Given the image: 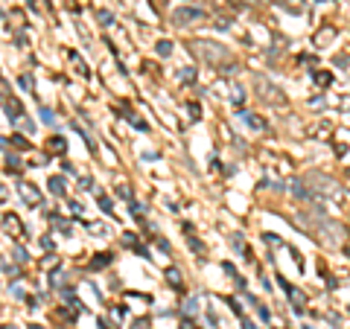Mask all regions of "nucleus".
I'll return each instance as SVG.
<instances>
[{
	"mask_svg": "<svg viewBox=\"0 0 350 329\" xmlns=\"http://www.w3.org/2000/svg\"><path fill=\"white\" fill-rule=\"evenodd\" d=\"M0 225H3V230L9 233V239H23V225H20V219H18L15 213H6Z\"/></svg>",
	"mask_w": 350,
	"mask_h": 329,
	"instance_id": "20e7f679",
	"label": "nucleus"
},
{
	"mask_svg": "<svg viewBox=\"0 0 350 329\" xmlns=\"http://www.w3.org/2000/svg\"><path fill=\"white\" fill-rule=\"evenodd\" d=\"M47 149L64 155V152H67V140H64V137H50V140H47Z\"/></svg>",
	"mask_w": 350,
	"mask_h": 329,
	"instance_id": "1a4fd4ad",
	"label": "nucleus"
},
{
	"mask_svg": "<svg viewBox=\"0 0 350 329\" xmlns=\"http://www.w3.org/2000/svg\"><path fill=\"white\" fill-rule=\"evenodd\" d=\"M345 254H348V257H350V248H348V251H345Z\"/></svg>",
	"mask_w": 350,
	"mask_h": 329,
	"instance_id": "72a5a7b5",
	"label": "nucleus"
},
{
	"mask_svg": "<svg viewBox=\"0 0 350 329\" xmlns=\"http://www.w3.org/2000/svg\"><path fill=\"white\" fill-rule=\"evenodd\" d=\"M181 79H184V82H193V70H181Z\"/></svg>",
	"mask_w": 350,
	"mask_h": 329,
	"instance_id": "cd10ccee",
	"label": "nucleus"
},
{
	"mask_svg": "<svg viewBox=\"0 0 350 329\" xmlns=\"http://www.w3.org/2000/svg\"><path fill=\"white\" fill-rule=\"evenodd\" d=\"M3 108H6V114L12 117V122L23 120V108H20V102H18V99H6V102H3Z\"/></svg>",
	"mask_w": 350,
	"mask_h": 329,
	"instance_id": "0eeeda50",
	"label": "nucleus"
},
{
	"mask_svg": "<svg viewBox=\"0 0 350 329\" xmlns=\"http://www.w3.org/2000/svg\"><path fill=\"white\" fill-rule=\"evenodd\" d=\"M20 169H23V166H20V160H18L15 155H9V157H6V172H12V175H20Z\"/></svg>",
	"mask_w": 350,
	"mask_h": 329,
	"instance_id": "f8f14e48",
	"label": "nucleus"
},
{
	"mask_svg": "<svg viewBox=\"0 0 350 329\" xmlns=\"http://www.w3.org/2000/svg\"><path fill=\"white\" fill-rule=\"evenodd\" d=\"M190 50H193L196 58L207 61V64H213V67H222V64L234 67V58L225 52V47H219V44H213V41H193Z\"/></svg>",
	"mask_w": 350,
	"mask_h": 329,
	"instance_id": "f257e3e1",
	"label": "nucleus"
},
{
	"mask_svg": "<svg viewBox=\"0 0 350 329\" xmlns=\"http://www.w3.org/2000/svg\"><path fill=\"white\" fill-rule=\"evenodd\" d=\"M196 20H204V9H199V6H181L172 12V26H187Z\"/></svg>",
	"mask_w": 350,
	"mask_h": 329,
	"instance_id": "f03ea898",
	"label": "nucleus"
},
{
	"mask_svg": "<svg viewBox=\"0 0 350 329\" xmlns=\"http://www.w3.org/2000/svg\"><path fill=\"white\" fill-rule=\"evenodd\" d=\"M155 50H158V55H161V58H166V55L172 52V44L164 38V41H158V47H155Z\"/></svg>",
	"mask_w": 350,
	"mask_h": 329,
	"instance_id": "f3484780",
	"label": "nucleus"
},
{
	"mask_svg": "<svg viewBox=\"0 0 350 329\" xmlns=\"http://www.w3.org/2000/svg\"><path fill=\"white\" fill-rule=\"evenodd\" d=\"M336 38V26H324L318 35H315V47H324V44H330Z\"/></svg>",
	"mask_w": 350,
	"mask_h": 329,
	"instance_id": "6e6552de",
	"label": "nucleus"
},
{
	"mask_svg": "<svg viewBox=\"0 0 350 329\" xmlns=\"http://www.w3.org/2000/svg\"><path fill=\"white\" fill-rule=\"evenodd\" d=\"M41 117H44V122H55V120H53V111H50V108H41Z\"/></svg>",
	"mask_w": 350,
	"mask_h": 329,
	"instance_id": "5701e85b",
	"label": "nucleus"
},
{
	"mask_svg": "<svg viewBox=\"0 0 350 329\" xmlns=\"http://www.w3.org/2000/svg\"><path fill=\"white\" fill-rule=\"evenodd\" d=\"M9 143H12L18 152H26V149H29V143H26V137H23V134H12V140H9Z\"/></svg>",
	"mask_w": 350,
	"mask_h": 329,
	"instance_id": "4468645a",
	"label": "nucleus"
},
{
	"mask_svg": "<svg viewBox=\"0 0 350 329\" xmlns=\"http://www.w3.org/2000/svg\"><path fill=\"white\" fill-rule=\"evenodd\" d=\"M15 260H18V262H26V251H23V248H15Z\"/></svg>",
	"mask_w": 350,
	"mask_h": 329,
	"instance_id": "393cba45",
	"label": "nucleus"
},
{
	"mask_svg": "<svg viewBox=\"0 0 350 329\" xmlns=\"http://www.w3.org/2000/svg\"><path fill=\"white\" fill-rule=\"evenodd\" d=\"M345 152H348V146H345V143H336V155H339V157H342V155H345Z\"/></svg>",
	"mask_w": 350,
	"mask_h": 329,
	"instance_id": "c85d7f7f",
	"label": "nucleus"
},
{
	"mask_svg": "<svg viewBox=\"0 0 350 329\" xmlns=\"http://www.w3.org/2000/svg\"><path fill=\"white\" fill-rule=\"evenodd\" d=\"M245 3H251V6H260V3H266V0H245Z\"/></svg>",
	"mask_w": 350,
	"mask_h": 329,
	"instance_id": "2f4dec72",
	"label": "nucleus"
},
{
	"mask_svg": "<svg viewBox=\"0 0 350 329\" xmlns=\"http://www.w3.org/2000/svg\"><path fill=\"white\" fill-rule=\"evenodd\" d=\"M123 245H126V248H134L137 254H143V257H146V251L137 245V236H134V233H126V236H123Z\"/></svg>",
	"mask_w": 350,
	"mask_h": 329,
	"instance_id": "ddd939ff",
	"label": "nucleus"
},
{
	"mask_svg": "<svg viewBox=\"0 0 350 329\" xmlns=\"http://www.w3.org/2000/svg\"><path fill=\"white\" fill-rule=\"evenodd\" d=\"M29 329H44V327H29Z\"/></svg>",
	"mask_w": 350,
	"mask_h": 329,
	"instance_id": "473e14b6",
	"label": "nucleus"
},
{
	"mask_svg": "<svg viewBox=\"0 0 350 329\" xmlns=\"http://www.w3.org/2000/svg\"><path fill=\"white\" fill-rule=\"evenodd\" d=\"M50 192H55V195H64V181H61L58 175H53V178H50Z\"/></svg>",
	"mask_w": 350,
	"mask_h": 329,
	"instance_id": "2eb2a0df",
	"label": "nucleus"
},
{
	"mask_svg": "<svg viewBox=\"0 0 350 329\" xmlns=\"http://www.w3.org/2000/svg\"><path fill=\"white\" fill-rule=\"evenodd\" d=\"M117 195H120V198H129V201H131V190H129V187H120V190H117Z\"/></svg>",
	"mask_w": 350,
	"mask_h": 329,
	"instance_id": "b1692460",
	"label": "nucleus"
},
{
	"mask_svg": "<svg viewBox=\"0 0 350 329\" xmlns=\"http://www.w3.org/2000/svg\"><path fill=\"white\" fill-rule=\"evenodd\" d=\"M245 120H248V125H251V128H263V120H260L257 114H248Z\"/></svg>",
	"mask_w": 350,
	"mask_h": 329,
	"instance_id": "a211bd4d",
	"label": "nucleus"
},
{
	"mask_svg": "<svg viewBox=\"0 0 350 329\" xmlns=\"http://www.w3.org/2000/svg\"><path fill=\"white\" fill-rule=\"evenodd\" d=\"M99 210H102V213H111V198L99 195Z\"/></svg>",
	"mask_w": 350,
	"mask_h": 329,
	"instance_id": "6ab92c4d",
	"label": "nucleus"
},
{
	"mask_svg": "<svg viewBox=\"0 0 350 329\" xmlns=\"http://www.w3.org/2000/svg\"><path fill=\"white\" fill-rule=\"evenodd\" d=\"M277 3H283L286 9H292V12H298V3H301V0H277Z\"/></svg>",
	"mask_w": 350,
	"mask_h": 329,
	"instance_id": "412c9836",
	"label": "nucleus"
},
{
	"mask_svg": "<svg viewBox=\"0 0 350 329\" xmlns=\"http://www.w3.org/2000/svg\"><path fill=\"white\" fill-rule=\"evenodd\" d=\"M166 280H169V286L181 289V271H175V268H166Z\"/></svg>",
	"mask_w": 350,
	"mask_h": 329,
	"instance_id": "dca6fc26",
	"label": "nucleus"
},
{
	"mask_svg": "<svg viewBox=\"0 0 350 329\" xmlns=\"http://www.w3.org/2000/svg\"><path fill=\"white\" fill-rule=\"evenodd\" d=\"M242 329H257V327H254L251 321H242Z\"/></svg>",
	"mask_w": 350,
	"mask_h": 329,
	"instance_id": "7c9ffc66",
	"label": "nucleus"
},
{
	"mask_svg": "<svg viewBox=\"0 0 350 329\" xmlns=\"http://www.w3.org/2000/svg\"><path fill=\"white\" fill-rule=\"evenodd\" d=\"M3 329H15V327H3Z\"/></svg>",
	"mask_w": 350,
	"mask_h": 329,
	"instance_id": "f704fd0d",
	"label": "nucleus"
},
{
	"mask_svg": "<svg viewBox=\"0 0 350 329\" xmlns=\"http://www.w3.org/2000/svg\"><path fill=\"white\" fill-rule=\"evenodd\" d=\"M20 198L29 204V207H35V204H41V192L32 187V184H20Z\"/></svg>",
	"mask_w": 350,
	"mask_h": 329,
	"instance_id": "423d86ee",
	"label": "nucleus"
},
{
	"mask_svg": "<svg viewBox=\"0 0 350 329\" xmlns=\"http://www.w3.org/2000/svg\"><path fill=\"white\" fill-rule=\"evenodd\" d=\"M114 17H111V12H99V23H111Z\"/></svg>",
	"mask_w": 350,
	"mask_h": 329,
	"instance_id": "a878e982",
	"label": "nucleus"
},
{
	"mask_svg": "<svg viewBox=\"0 0 350 329\" xmlns=\"http://www.w3.org/2000/svg\"><path fill=\"white\" fill-rule=\"evenodd\" d=\"M307 329H310V327H307Z\"/></svg>",
	"mask_w": 350,
	"mask_h": 329,
	"instance_id": "c9c22d12",
	"label": "nucleus"
},
{
	"mask_svg": "<svg viewBox=\"0 0 350 329\" xmlns=\"http://www.w3.org/2000/svg\"><path fill=\"white\" fill-rule=\"evenodd\" d=\"M263 242H266V245H280V239H277L275 233H266V236H263Z\"/></svg>",
	"mask_w": 350,
	"mask_h": 329,
	"instance_id": "aec40b11",
	"label": "nucleus"
},
{
	"mask_svg": "<svg viewBox=\"0 0 350 329\" xmlns=\"http://www.w3.org/2000/svg\"><path fill=\"white\" fill-rule=\"evenodd\" d=\"M146 327H149V318H140V321L131 324V329H146Z\"/></svg>",
	"mask_w": 350,
	"mask_h": 329,
	"instance_id": "4be33fe9",
	"label": "nucleus"
},
{
	"mask_svg": "<svg viewBox=\"0 0 350 329\" xmlns=\"http://www.w3.org/2000/svg\"><path fill=\"white\" fill-rule=\"evenodd\" d=\"M105 265H111V254H96V257H93V262H91V268H93V271H99V268H105Z\"/></svg>",
	"mask_w": 350,
	"mask_h": 329,
	"instance_id": "9d476101",
	"label": "nucleus"
},
{
	"mask_svg": "<svg viewBox=\"0 0 350 329\" xmlns=\"http://www.w3.org/2000/svg\"><path fill=\"white\" fill-rule=\"evenodd\" d=\"M257 90L263 93V99H272V102H277V105L283 102V93H280V90H277L275 85H269V82H266L263 76H257Z\"/></svg>",
	"mask_w": 350,
	"mask_h": 329,
	"instance_id": "39448f33",
	"label": "nucleus"
},
{
	"mask_svg": "<svg viewBox=\"0 0 350 329\" xmlns=\"http://www.w3.org/2000/svg\"><path fill=\"white\" fill-rule=\"evenodd\" d=\"M313 187H318V192L321 195H330V198H342V190H339V184L333 181V178H327V175H310L307 178Z\"/></svg>",
	"mask_w": 350,
	"mask_h": 329,
	"instance_id": "7ed1b4c3",
	"label": "nucleus"
},
{
	"mask_svg": "<svg viewBox=\"0 0 350 329\" xmlns=\"http://www.w3.org/2000/svg\"><path fill=\"white\" fill-rule=\"evenodd\" d=\"M181 329H196V327H193V321H181Z\"/></svg>",
	"mask_w": 350,
	"mask_h": 329,
	"instance_id": "c756f323",
	"label": "nucleus"
},
{
	"mask_svg": "<svg viewBox=\"0 0 350 329\" xmlns=\"http://www.w3.org/2000/svg\"><path fill=\"white\" fill-rule=\"evenodd\" d=\"M313 79H315V85H321V87H327V85L333 82V76H330L327 70H318V73L313 70Z\"/></svg>",
	"mask_w": 350,
	"mask_h": 329,
	"instance_id": "9b49d317",
	"label": "nucleus"
},
{
	"mask_svg": "<svg viewBox=\"0 0 350 329\" xmlns=\"http://www.w3.org/2000/svg\"><path fill=\"white\" fill-rule=\"evenodd\" d=\"M228 306H231V309H234V312H237V315H242V309H239V303H237V300H234V297H231V300H228Z\"/></svg>",
	"mask_w": 350,
	"mask_h": 329,
	"instance_id": "bb28decb",
	"label": "nucleus"
}]
</instances>
